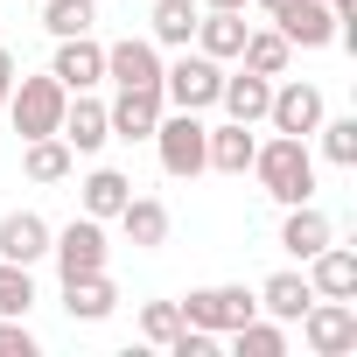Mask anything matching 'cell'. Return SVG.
<instances>
[{
  "instance_id": "cell-1",
  "label": "cell",
  "mask_w": 357,
  "mask_h": 357,
  "mask_svg": "<svg viewBox=\"0 0 357 357\" xmlns=\"http://www.w3.org/2000/svg\"><path fill=\"white\" fill-rule=\"evenodd\" d=\"M245 175H259V190H266L280 211H287V204H315V154H308V140H294V133L259 140Z\"/></svg>"
},
{
  "instance_id": "cell-2",
  "label": "cell",
  "mask_w": 357,
  "mask_h": 357,
  "mask_svg": "<svg viewBox=\"0 0 357 357\" xmlns=\"http://www.w3.org/2000/svg\"><path fill=\"white\" fill-rule=\"evenodd\" d=\"M218 84H225V63L204 56V50H175V63H161V98L175 112H211Z\"/></svg>"
},
{
  "instance_id": "cell-3",
  "label": "cell",
  "mask_w": 357,
  "mask_h": 357,
  "mask_svg": "<svg viewBox=\"0 0 357 357\" xmlns=\"http://www.w3.org/2000/svg\"><path fill=\"white\" fill-rule=\"evenodd\" d=\"M63 105H70V91L43 70V77H15V91H8V105H0V112L15 119L22 140H36V133H56V126H63Z\"/></svg>"
},
{
  "instance_id": "cell-4",
  "label": "cell",
  "mask_w": 357,
  "mask_h": 357,
  "mask_svg": "<svg viewBox=\"0 0 357 357\" xmlns=\"http://www.w3.org/2000/svg\"><path fill=\"white\" fill-rule=\"evenodd\" d=\"M204 112H161L154 119V154L161 168L175 175V183H190V175H204Z\"/></svg>"
},
{
  "instance_id": "cell-5",
  "label": "cell",
  "mask_w": 357,
  "mask_h": 357,
  "mask_svg": "<svg viewBox=\"0 0 357 357\" xmlns=\"http://www.w3.org/2000/svg\"><path fill=\"white\" fill-rule=\"evenodd\" d=\"M301 343H308L315 357H350V350H357V301L315 294V301L301 308Z\"/></svg>"
},
{
  "instance_id": "cell-6",
  "label": "cell",
  "mask_w": 357,
  "mask_h": 357,
  "mask_svg": "<svg viewBox=\"0 0 357 357\" xmlns=\"http://www.w3.org/2000/svg\"><path fill=\"white\" fill-rule=\"evenodd\" d=\"M175 308H183V322L225 336V329H238L245 315H259V294H252V287H190Z\"/></svg>"
},
{
  "instance_id": "cell-7",
  "label": "cell",
  "mask_w": 357,
  "mask_h": 357,
  "mask_svg": "<svg viewBox=\"0 0 357 357\" xmlns=\"http://www.w3.org/2000/svg\"><path fill=\"white\" fill-rule=\"evenodd\" d=\"M50 259H56L63 280H77V273H105V225L77 211L63 231H50Z\"/></svg>"
},
{
  "instance_id": "cell-8",
  "label": "cell",
  "mask_w": 357,
  "mask_h": 357,
  "mask_svg": "<svg viewBox=\"0 0 357 357\" xmlns=\"http://www.w3.org/2000/svg\"><path fill=\"white\" fill-rule=\"evenodd\" d=\"M322 84H301V77H287V84H273V98H266V126L273 133H294V140H308L315 126H322Z\"/></svg>"
},
{
  "instance_id": "cell-9",
  "label": "cell",
  "mask_w": 357,
  "mask_h": 357,
  "mask_svg": "<svg viewBox=\"0 0 357 357\" xmlns=\"http://www.w3.org/2000/svg\"><path fill=\"white\" fill-rule=\"evenodd\" d=\"M161 112H168L161 84H119V98L105 105L112 140H154V119H161Z\"/></svg>"
},
{
  "instance_id": "cell-10",
  "label": "cell",
  "mask_w": 357,
  "mask_h": 357,
  "mask_svg": "<svg viewBox=\"0 0 357 357\" xmlns=\"http://www.w3.org/2000/svg\"><path fill=\"white\" fill-rule=\"evenodd\" d=\"M50 77H56L63 91H98V84H105V43H91V36H63L56 56H50Z\"/></svg>"
},
{
  "instance_id": "cell-11",
  "label": "cell",
  "mask_w": 357,
  "mask_h": 357,
  "mask_svg": "<svg viewBox=\"0 0 357 357\" xmlns=\"http://www.w3.org/2000/svg\"><path fill=\"white\" fill-rule=\"evenodd\" d=\"M245 8H204L197 15V36H190V50H204V56H218V63H238V50H245Z\"/></svg>"
},
{
  "instance_id": "cell-12",
  "label": "cell",
  "mask_w": 357,
  "mask_h": 357,
  "mask_svg": "<svg viewBox=\"0 0 357 357\" xmlns=\"http://www.w3.org/2000/svg\"><path fill=\"white\" fill-rule=\"evenodd\" d=\"M273 29L294 50H329L336 43V8H322V0H287V8L273 15Z\"/></svg>"
},
{
  "instance_id": "cell-13",
  "label": "cell",
  "mask_w": 357,
  "mask_h": 357,
  "mask_svg": "<svg viewBox=\"0 0 357 357\" xmlns=\"http://www.w3.org/2000/svg\"><path fill=\"white\" fill-rule=\"evenodd\" d=\"M105 77L112 84H161V50L147 36H119V43H105Z\"/></svg>"
},
{
  "instance_id": "cell-14",
  "label": "cell",
  "mask_w": 357,
  "mask_h": 357,
  "mask_svg": "<svg viewBox=\"0 0 357 357\" xmlns=\"http://www.w3.org/2000/svg\"><path fill=\"white\" fill-rule=\"evenodd\" d=\"M266 98H273V77H259V70H225V84H218V105H225V119H245V126H259L266 119Z\"/></svg>"
},
{
  "instance_id": "cell-15",
  "label": "cell",
  "mask_w": 357,
  "mask_h": 357,
  "mask_svg": "<svg viewBox=\"0 0 357 357\" xmlns=\"http://www.w3.org/2000/svg\"><path fill=\"white\" fill-rule=\"evenodd\" d=\"M63 140H70V154H98L105 140H112V119H105V105L91 98V91H70V105H63V126H56Z\"/></svg>"
},
{
  "instance_id": "cell-16",
  "label": "cell",
  "mask_w": 357,
  "mask_h": 357,
  "mask_svg": "<svg viewBox=\"0 0 357 357\" xmlns=\"http://www.w3.org/2000/svg\"><path fill=\"white\" fill-rule=\"evenodd\" d=\"M252 147H259V133H252L245 119H225V126L204 133V168H218V175H245V168H252Z\"/></svg>"
},
{
  "instance_id": "cell-17",
  "label": "cell",
  "mask_w": 357,
  "mask_h": 357,
  "mask_svg": "<svg viewBox=\"0 0 357 357\" xmlns=\"http://www.w3.org/2000/svg\"><path fill=\"white\" fill-rule=\"evenodd\" d=\"M301 266H308V287H315V294H329V301H357V252H350V245L329 238V245H322L315 259H301Z\"/></svg>"
},
{
  "instance_id": "cell-18",
  "label": "cell",
  "mask_w": 357,
  "mask_h": 357,
  "mask_svg": "<svg viewBox=\"0 0 357 357\" xmlns=\"http://www.w3.org/2000/svg\"><path fill=\"white\" fill-rule=\"evenodd\" d=\"M308 301H315V287H308L301 266H280V273L259 280V315H273V322H301Z\"/></svg>"
},
{
  "instance_id": "cell-19",
  "label": "cell",
  "mask_w": 357,
  "mask_h": 357,
  "mask_svg": "<svg viewBox=\"0 0 357 357\" xmlns=\"http://www.w3.org/2000/svg\"><path fill=\"white\" fill-rule=\"evenodd\" d=\"M0 259H15V266L50 259V225L36 211H8V218H0Z\"/></svg>"
},
{
  "instance_id": "cell-20",
  "label": "cell",
  "mask_w": 357,
  "mask_h": 357,
  "mask_svg": "<svg viewBox=\"0 0 357 357\" xmlns=\"http://www.w3.org/2000/svg\"><path fill=\"white\" fill-rule=\"evenodd\" d=\"M119 231L133 238V252H161V245H168V204H161V197H126Z\"/></svg>"
},
{
  "instance_id": "cell-21",
  "label": "cell",
  "mask_w": 357,
  "mask_h": 357,
  "mask_svg": "<svg viewBox=\"0 0 357 357\" xmlns=\"http://www.w3.org/2000/svg\"><path fill=\"white\" fill-rule=\"evenodd\" d=\"M329 238H336V225H329L315 204H287V218H280V245H287L294 259H315Z\"/></svg>"
},
{
  "instance_id": "cell-22",
  "label": "cell",
  "mask_w": 357,
  "mask_h": 357,
  "mask_svg": "<svg viewBox=\"0 0 357 357\" xmlns=\"http://www.w3.org/2000/svg\"><path fill=\"white\" fill-rule=\"evenodd\" d=\"M126 197H133V183H126L119 168H91L84 183H77V211H84V218H98V225H105V218H119V211H126Z\"/></svg>"
},
{
  "instance_id": "cell-23",
  "label": "cell",
  "mask_w": 357,
  "mask_h": 357,
  "mask_svg": "<svg viewBox=\"0 0 357 357\" xmlns=\"http://www.w3.org/2000/svg\"><path fill=\"white\" fill-rule=\"evenodd\" d=\"M70 168H77V154H70L63 133H36V140H22V175H29V183H63Z\"/></svg>"
},
{
  "instance_id": "cell-24",
  "label": "cell",
  "mask_w": 357,
  "mask_h": 357,
  "mask_svg": "<svg viewBox=\"0 0 357 357\" xmlns=\"http://www.w3.org/2000/svg\"><path fill=\"white\" fill-rule=\"evenodd\" d=\"M63 308H70V322H105L119 308V287L105 273H77V280H63Z\"/></svg>"
},
{
  "instance_id": "cell-25",
  "label": "cell",
  "mask_w": 357,
  "mask_h": 357,
  "mask_svg": "<svg viewBox=\"0 0 357 357\" xmlns=\"http://www.w3.org/2000/svg\"><path fill=\"white\" fill-rule=\"evenodd\" d=\"M197 0H154V22H147V43L154 50H190V36H197Z\"/></svg>"
},
{
  "instance_id": "cell-26",
  "label": "cell",
  "mask_w": 357,
  "mask_h": 357,
  "mask_svg": "<svg viewBox=\"0 0 357 357\" xmlns=\"http://www.w3.org/2000/svg\"><path fill=\"white\" fill-rule=\"evenodd\" d=\"M225 343H231V357H287V322L245 315L238 329H225Z\"/></svg>"
},
{
  "instance_id": "cell-27",
  "label": "cell",
  "mask_w": 357,
  "mask_h": 357,
  "mask_svg": "<svg viewBox=\"0 0 357 357\" xmlns=\"http://www.w3.org/2000/svg\"><path fill=\"white\" fill-rule=\"evenodd\" d=\"M238 63H245V70H259V77H287V63H294V43H287L280 29H245V50H238Z\"/></svg>"
},
{
  "instance_id": "cell-28",
  "label": "cell",
  "mask_w": 357,
  "mask_h": 357,
  "mask_svg": "<svg viewBox=\"0 0 357 357\" xmlns=\"http://www.w3.org/2000/svg\"><path fill=\"white\" fill-rule=\"evenodd\" d=\"M98 22V0H43V29L63 43V36H91Z\"/></svg>"
},
{
  "instance_id": "cell-29",
  "label": "cell",
  "mask_w": 357,
  "mask_h": 357,
  "mask_svg": "<svg viewBox=\"0 0 357 357\" xmlns=\"http://www.w3.org/2000/svg\"><path fill=\"white\" fill-rule=\"evenodd\" d=\"M315 133H322V161H329V168H357V112H343V119L322 112Z\"/></svg>"
},
{
  "instance_id": "cell-30",
  "label": "cell",
  "mask_w": 357,
  "mask_h": 357,
  "mask_svg": "<svg viewBox=\"0 0 357 357\" xmlns=\"http://www.w3.org/2000/svg\"><path fill=\"white\" fill-rule=\"evenodd\" d=\"M29 308H36V273L0 259V315H29Z\"/></svg>"
},
{
  "instance_id": "cell-31",
  "label": "cell",
  "mask_w": 357,
  "mask_h": 357,
  "mask_svg": "<svg viewBox=\"0 0 357 357\" xmlns=\"http://www.w3.org/2000/svg\"><path fill=\"white\" fill-rule=\"evenodd\" d=\"M175 329H183V308H175V301H147V308H140V336H147L154 350H168Z\"/></svg>"
},
{
  "instance_id": "cell-32",
  "label": "cell",
  "mask_w": 357,
  "mask_h": 357,
  "mask_svg": "<svg viewBox=\"0 0 357 357\" xmlns=\"http://www.w3.org/2000/svg\"><path fill=\"white\" fill-rule=\"evenodd\" d=\"M0 357H36V336H29V315H0Z\"/></svg>"
},
{
  "instance_id": "cell-33",
  "label": "cell",
  "mask_w": 357,
  "mask_h": 357,
  "mask_svg": "<svg viewBox=\"0 0 357 357\" xmlns=\"http://www.w3.org/2000/svg\"><path fill=\"white\" fill-rule=\"evenodd\" d=\"M15 77H22V63H15V50H0V105H8V91H15Z\"/></svg>"
},
{
  "instance_id": "cell-34",
  "label": "cell",
  "mask_w": 357,
  "mask_h": 357,
  "mask_svg": "<svg viewBox=\"0 0 357 357\" xmlns=\"http://www.w3.org/2000/svg\"><path fill=\"white\" fill-rule=\"evenodd\" d=\"M197 8H245V0H197Z\"/></svg>"
},
{
  "instance_id": "cell-35",
  "label": "cell",
  "mask_w": 357,
  "mask_h": 357,
  "mask_svg": "<svg viewBox=\"0 0 357 357\" xmlns=\"http://www.w3.org/2000/svg\"><path fill=\"white\" fill-rule=\"evenodd\" d=\"M259 8H266V22H273V15H280V8H287V0H259Z\"/></svg>"
},
{
  "instance_id": "cell-36",
  "label": "cell",
  "mask_w": 357,
  "mask_h": 357,
  "mask_svg": "<svg viewBox=\"0 0 357 357\" xmlns=\"http://www.w3.org/2000/svg\"><path fill=\"white\" fill-rule=\"evenodd\" d=\"M322 8H350V0H322Z\"/></svg>"
}]
</instances>
